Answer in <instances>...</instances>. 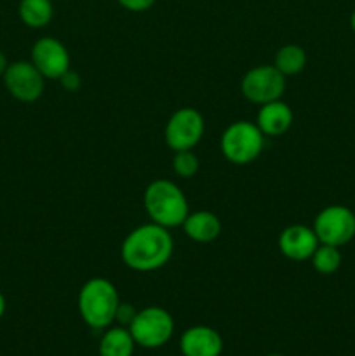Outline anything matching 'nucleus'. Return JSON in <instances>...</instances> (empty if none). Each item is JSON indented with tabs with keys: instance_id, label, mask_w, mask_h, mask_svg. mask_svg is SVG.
I'll return each mask as SVG.
<instances>
[{
	"instance_id": "nucleus-6",
	"label": "nucleus",
	"mask_w": 355,
	"mask_h": 356,
	"mask_svg": "<svg viewBox=\"0 0 355 356\" xmlns=\"http://www.w3.org/2000/svg\"><path fill=\"white\" fill-rule=\"evenodd\" d=\"M312 228L320 243L341 247L355 236V212L345 205H327L315 216Z\"/></svg>"
},
{
	"instance_id": "nucleus-13",
	"label": "nucleus",
	"mask_w": 355,
	"mask_h": 356,
	"mask_svg": "<svg viewBox=\"0 0 355 356\" xmlns=\"http://www.w3.org/2000/svg\"><path fill=\"white\" fill-rule=\"evenodd\" d=\"M292 110L289 104L282 99L270 101L267 104H261L256 117V125L261 129L268 138H277V136L285 134L292 125Z\"/></svg>"
},
{
	"instance_id": "nucleus-22",
	"label": "nucleus",
	"mask_w": 355,
	"mask_h": 356,
	"mask_svg": "<svg viewBox=\"0 0 355 356\" xmlns=\"http://www.w3.org/2000/svg\"><path fill=\"white\" fill-rule=\"evenodd\" d=\"M117 2L131 13H145L155 6L157 0H117Z\"/></svg>"
},
{
	"instance_id": "nucleus-25",
	"label": "nucleus",
	"mask_w": 355,
	"mask_h": 356,
	"mask_svg": "<svg viewBox=\"0 0 355 356\" xmlns=\"http://www.w3.org/2000/svg\"><path fill=\"white\" fill-rule=\"evenodd\" d=\"M350 26H352V30H354V33H355V10H354V13H352V17H350Z\"/></svg>"
},
{
	"instance_id": "nucleus-3",
	"label": "nucleus",
	"mask_w": 355,
	"mask_h": 356,
	"mask_svg": "<svg viewBox=\"0 0 355 356\" xmlns=\"http://www.w3.org/2000/svg\"><path fill=\"white\" fill-rule=\"evenodd\" d=\"M118 305V291L108 278H90L79 292V313L90 329H108L115 322Z\"/></svg>"
},
{
	"instance_id": "nucleus-24",
	"label": "nucleus",
	"mask_w": 355,
	"mask_h": 356,
	"mask_svg": "<svg viewBox=\"0 0 355 356\" xmlns=\"http://www.w3.org/2000/svg\"><path fill=\"white\" fill-rule=\"evenodd\" d=\"M3 313H6V298H3V294L0 292V318L3 316Z\"/></svg>"
},
{
	"instance_id": "nucleus-5",
	"label": "nucleus",
	"mask_w": 355,
	"mask_h": 356,
	"mask_svg": "<svg viewBox=\"0 0 355 356\" xmlns=\"http://www.w3.org/2000/svg\"><path fill=\"white\" fill-rule=\"evenodd\" d=\"M136 341V346L157 350L171 341L174 334V320L167 309L160 306H148L136 313L127 327Z\"/></svg>"
},
{
	"instance_id": "nucleus-2",
	"label": "nucleus",
	"mask_w": 355,
	"mask_h": 356,
	"mask_svg": "<svg viewBox=\"0 0 355 356\" xmlns=\"http://www.w3.org/2000/svg\"><path fill=\"white\" fill-rule=\"evenodd\" d=\"M143 205L152 222L167 229L183 226L184 219L190 214L183 190L169 179L152 181L143 195Z\"/></svg>"
},
{
	"instance_id": "nucleus-1",
	"label": "nucleus",
	"mask_w": 355,
	"mask_h": 356,
	"mask_svg": "<svg viewBox=\"0 0 355 356\" xmlns=\"http://www.w3.org/2000/svg\"><path fill=\"white\" fill-rule=\"evenodd\" d=\"M174 242L169 229L157 222L141 225L129 232L120 247L125 266L134 271H155L169 263Z\"/></svg>"
},
{
	"instance_id": "nucleus-14",
	"label": "nucleus",
	"mask_w": 355,
	"mask_h": 356,
	"mask_svg": "<svg viewBox=\"0 0 355 356\" xmlns=\"http://www.w3.org/2000/svg\"><path fill=\"white\" fill-rule=\"evenodd\" d=\"M184 235L198 243L214 242L221 233V221L214 212L195 211L187 216L183 222Z\"/></svg>"
},
{
	"instance_id": "nucleus-15",
	"label": "nucleus",
	"mask_w": 355,
	"mask_h": 356,
	"mask_svg": "<svg viewBox=\"0 0 355 356\" xmlns=\"http://www.w3.org/2000/svg\"><path fill=\"white\" fill-rule=\"evenodd\" d=\"M136 341L127 327H108L100 339V356H132Z\"/></svg>"
},
{
	"instance_id": "nucleus-7",
	"label": "nucleus",
	"mask_w": 355,
	"mask_h": 356,
	"mask_svg": "<svg viewBox=\"0 0 355 356\" xmlns=\"http://www.w3.org/2000/svg\"><path fill=\"white\" fill-rule=\"evenodd\" d=\"M240 90L247 101L267 104L282 99L285 92V76L274 65H261L251 68L240 82Z\"/></svg>"
},
{
	"instance_id": "nucleus-18",
	"label": "nucleus",
	"mask_w": 355,
	"mask_h": 356,
	"mask_svg": "<svg viewBox=\"0 0 355 356\" xmlns=\"http://www.w3.org/2000/svg\"><path fill=\"white\" fill-rule=\"evenodd\" d=\"M310 261H312V266L320 275H333L341 266L340 247L319 243V247L315 249L313 256L310 257Z\"/></svg>"
},
{
	"instance_id": "nucleus-26",
	"label": "nucleus",
	"mask_w": 355,
	"mask_h": 356,
	"mask_svg": "<svg viewBox=\"0 0 355 356\" xmlns=\"http://www.w3.org/2000/svg\"><path fill=\"white\" fill-rule=\"evenodd\" d=\"M267 356H284V355H278V353H270V355H267Z\"/></svg>"
},
{
	"instance_id": "nucleus-23",
	"label": "nucleus",
	"mask_w": 355,
	"mask_h": 356,
	"mask_svg": "<svg viewBox=\"0 0 355 356\" xmlns=\"http://www.w3.org/2000/svg\"><path fill=\"white\" fill-rule=\"evenodd\" d=\"M7 66H9V61H7L6 54H3V52H2V51H0V76H2V75H3V73H6Z\"/></svg>"
},
{
	"instance_id": "nucleus-16",
	"label": "nucleus",
	"mask_w": 355,
	"mask_h": 356,
	"mask_svg": "<svg viewBox=\"0 0 355 356\" xmlns=\"http://www.w3.org/2000/svg\"><path fill=\"white\" fill-rule=\"evenodd\" d=\"M17 14L28 28L38 30V28L47 26L52 21L54 6H52V0H19Z\"/></svg>"
},
{
	"instance_id": "nucleus-17",
	"label": "nucleus",
	"mask_w": 355,
	"mask_h": 356,
	"mask_svg": "<svg viewBox=\"0 0 355 356\" xmlns=\"http://www.w3.org/2000/svg\"><path fill=\"white\" fill-rule=\"evenodd\" d=\"M275 68L284 76L298 75L306 66V52L305 49L296 44H287L281 47L275 54Z\"/></svg>"
},
{
	"instance_id": "nucleus-10",
	"label": "nucleus",
	"mask_w": 355,
	"mask_h": 356,
	"mask_svg": "<svg viewBox=\"0 0 355 356\" xmlns=\"http://www.w3.org/2000/svg\"><path fill=\"white\" fill-rule=\"evenodd\" d=\"M31 63L45 80H59L70 70V52L58 38L42 37L31 47Z\"/></svg>"
},
{
	"instance_id": "nucleus-8",
	"label": "nucleus",
	"mask_w": 355,
	"mask_h": 356,
	"mask_svg": "<svg viewBox=\"0 0 355 356\" xmlns=\"http://www.w3.org/2000/svg\"><path fill=\"white\" fill-rule=\"evenodd\" d=\"M205 131V122L200 111L195 108H180L169 117L164 131L167 146L173 152L194 149L200 143Z\"/></svg>"
},
{
	"instance_id": "nucleus-20",
	"label": "nucleus",
	"mask_w": 355,
	"mask_h": 356,
	"mask_svg": "<svg viewBox=\"0 0 355 356\" xmlns=\"http://www.w3.org/2000/svg\"><path fill=\"white\" fill-rule=\"evenodd\" d=\"M136 313H138V309H136L131 302L120 301V305H118L117 308V313H115V322L122 327H129L132 323V320H134Z\"/></svg>"
},
{
	"instance_id": "nucleus-12",
	"label": "nucleus",
	"mask_w": 355,
	"mask_h": 356,
	"mask_svg": "<svg viewBox=\"0 0 355 356\" xmlns=\"http://www.w3.org/2000/svg\"><path fill=\"white\" fill-rule=\"evenodd\" d=\"M180 350L183 356H219L223 353V337L212 327H190L181 334Z\"/></svg>"
},
{
	"instance_id": "nucleus-9",
	"label": "nucleus",
	"mask_w": 355,
	"mask_h": 356,
	"mask_svg": "<svg viewBox=\"0 0 355 356\" xmlns=\"http://www.w3.org/2000/svg\"><path fill=\"white\" fill-rule=\"evenodd\" d=\"M3 86L7 92L17 101L33 103L44 94L45 76L31 61L9 63L3 73Z\"/></svg>"
},
{
	"instance_id": "nucleus-19",
	"label": "nucleus",
	"mask_w": 355,
	"mask_h": 356,
	"mask_svg": "<svg viewBox=\"0 0 355 356\" xmlns=\"http://www.w3.org/2000/svg\"><path fill=\"white\" fill-rule=\"evenodd\" d=\"M198 159L191 149H183V152H174L173 170L183 179H190L198 172Z\"/></svg>"
},
{
	"instance_id": "nucleus-11",
	"label": "nucleus",
	"mask_w": 355,
	"mask_h": 356,
	"mask_svg": "<svg viewBox=\"0 0 355 356\" xmlns=\"http://www.w3.org/2000/svg\"><path fill=\"white\" fill-rule=\"evenodd\" d=\"M319 238H317L313 228L305 225H291L282 229L278 236V249L287 259L301 263V261H310L315 249L319 247Z\"/></svg>"
},
{
	"instance_id": "nucleus-21",
	"label": "nucleus",
	"mask_w": 355,
	"mask_h": 356,
	"mask_svg": "<svg viewBox=\"0 0 355 356\" xmlns=\"http://www.w3.org/2000/svg\"><path fill=\"white\" fill-rule=\"evenodd\" d=\"M59 83H61L63 89L68 90V92H75V90L80 87V83H82V80H80V75L75 72V70L70 68L68 72L63 73L61 79H59Z\"/></svg>"
},
{
	"instance_id": "nucleus-4",
	"label": "nucleus",
	"mask_w": 355,
	"mask_h": 356,
	"mask_svg": "<svg viewBox=\"0 0 355 356\" xmlns=\"http://www.w3.org/2000/svg\"><path fill=\"white\" fill-rule=\"evenodd\" d=\"M265 138L267 136L256 124L239 120L225 129L219 146L228 162L235 165H247L261 155L265 148Z\"/></svg>"
}]
</instances>
